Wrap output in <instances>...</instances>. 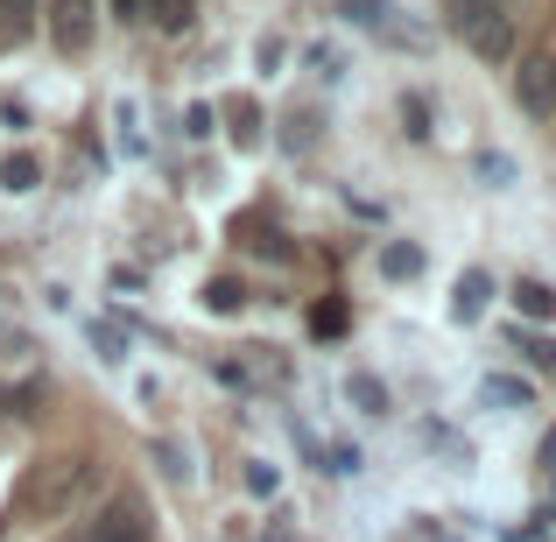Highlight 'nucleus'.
Listing matches in <instances>:
<instances>
[{
    "label": "nucleus",
    "mask_w": 556,
    "mask_h": 542,
    "mask_svg": "<svg viewBox=\"0 0 556 542\" xmlns=\"http://www.w3.org/2000/svg\"><path fill=\"white\" fill-rule=\"evenodd\" d=\"M99 479H106V458H99V451L71 444V451L36 458L22 472V487H14V501H8V529H56V521H71L99 493Z\"/></svg>",
    "instance_id": "f257e3e1"
},
{
    "label": "nucleus",
    "mask_w": 556,
    "mask_h": 542,
    "mask_svg": "<svg viewBox=\"0 0 556 542\" xmlns=\"http://www.w3.org/2000/svg\"><path fill=\"white\" fill-rule=\"evenodd\" d=\"M515 106L529 113V121L556 127V50H529L515 71Z\"/></svg>",
    "instance_id": "f03ea898"
},
{
    "label": "nucleus",
    "mask_w": 556,
    "mask_h": 542,
    "mask_svg": "<svg viewBox=\"0 0 556 542\" xmlns=\"http://www.w3.org/2000/svg\"><path fill=\"white\" fill-rule=\"evenodd\" d=\"M92 36H99L92 0H56V8H50V42L64 56H85V50H92Z\"/></svg>",
    "instance_id": "7ed1b4c3"
},
{
    "label": "nucleus",
    "mask_w": 556,
    "mask_h": 542,
    "mask_svg": "<svg viewBox=\"0 0 556 542\" xmlns=\"http://www.w3.org/2000/svg\"><path fill=\"white\" fill-rule=\"evenodd\" d=\"M486 311H493V275L486 268H465L458 289H451V317H458V325H479Z\"/></svg>",
    "instance_id": "20e7f679"
},
{
    "label": "nucleus",
    "mask_w": 556,
    "mask_h": 542,
    "mask_svg": "<svg viewBox=\"0 0 556 542\" xmlns=\"http://www.w3.org/2000/svg\"><path fill=\"white\" fill-rule=\"evenodd\" d=\"M465 50H472L479 64H507V56H515V14H493L486 28H472V36H465Z\"/></svg>",
    "instance_id": "39448f33"
},
{
    "label": "nucleus",
    "mask_w": 556,
    "mask_h": 542,
    "mask_svg": "<svg viewBox=\"0 0 556 542\" xmlns=\"http://www.w3.org/2000/svg\"><path fill=\"white\" fill-rule=\"evenodd\" d=\"M493 14H515V0H444V28L451 36H472V28H486Z\"/></svg>",
    "instance_id": "423d86ee"
},
{
    "label": "nucleus",
    "mask_w": 556,
    "mask_h": 542,
    "mask_svg": "<svg viewBox=\"0 0 556 542\" xmlns=\"http://www.w3.org/2000/svg\"><path fill=\"white\" fill-rule=\"evenodd\" d=\"M479 402H486V408H507V416H521V408L535 402V388H529L521 374H486V380H479Z\"/></svg>",
    "instance_id": "0eeeda50"
},
{
    "label": "nucleus",
    "mask_w": 556,
    "mask_h": 542,
    "mask_svg": "<svg viewBox=\"0 0 556 542\" xmlns=\"http://www.w3.org/2000/svg\"><path fill=\"white\" fill-rule=\"evenodd\" d=\"M331 14H339V22H353V28H367V36H388V22L402 8H394V0H331Z\"/></svg>",
    "instance_id": "6e6552de"
},
{
    "label": "nucleus",
    "mask_w": 556,
    "mask_h": 542,
    "mask_svg": "<svg viewBox=\"0 0 556 542\" xmlns=\"http://www.w3.org/2000/svg\"><path fill=\"white\" fill-rule=\"evenodd\" d=\"M507 297H515V311L529 317V325H556V289H549V282H535V275H521V282L507 289Z\"/></svg>",
    "instance_id": "1a4fd4ad"
},
{
    "label": "nucleus",
    "mask_w": 556,
    "mask_h": 542,
    "mask_svg": "<svg viewBox=\"0 0 556 542\" xmlns=\"http://www.w3.org/2000/svg\"><path fill=\"white\" fill-rule=\"evenodd\" d=\"M380 275H388V282H416L422 275V247L416 240H380Z\"/></svg>",
    "instance_id": "9d476101"
},
{
    "label": "nucleus",
    "mask_w": 556,
    "mask_h": 542,
    "mask_svg": "<svg viewBox=\"0 0 556 542\" xmlns=\"http://www.w3.org/2000/svg\"><path fill=\"white\" fill-rule=\"evenodd\" d=\"M345 402H353L359 416H388L394 394H388V380H380V374H345Z\"/></svg>",
    "instance_id": "9b49d317"
},
{
    "label": "nucleus",
    "mask_w": 556,
    "mask_h": 542,
    "mask_svg": "<svg viewBox=\"0 0 556 542\" xmlns=\"http://www.w3.org/2000/svg\"><path fill=\"white\" fill-rule=\"evenodd\" d=\"M141 22H155V36H184L198 22V0H141Z\"/></svg>",
    "instance_id": "f8f14e48"
},
{
    "label": "nucleus",
    "mask_w": 556,
    "mask_h": 542,
    "mask_svg": "<svg viewBox=\"0 0 556 542\" xmlns=\"http://www.w3.org/2000/svg\"><path fill=\"white\" fill-rule=\"evenodd\" d=\"M353 331V303L345 297H317L311 303V339H345Z\"/></svg>",
    "instance_id": "ddd939ff"
},
{
    "label": "nucleus",
    "mask_w": 556,
    "mask_h": 542,
    "mask_svg": "<svg viewBox=\"0 0 556 542\" xmlns=\"http://www.w3.org/2000/svg\"><path fill=\"white\" fill-rule=\"evenodd\" d=\"M198 303L212 317H232V311H247V282H240V275H212V282L198 289Z\"/></svg>",
    "instance_id": "4468645a"
},
{
    "label": "nucleus",
    "mask_w": 556,
    "mask_h": 542,
    "mask_svg": "<svg viewBox=\"0 0 556 542\" xmlns=\"http://www.w3.org/2000/svg\"><path fill=\"white\" fill-rule=\"evenodd\" d=\"M317 127H325V121H317L311 106H296V113H289V121H282V135H275V141H282V155H311Z\"/></svg>",
    "instance_id": "2eb2a0df"
},
{
    "label": "nucleus",
    "mask_w": 556,
    "mask_h": 542,
    "mask_svg": "<svg viewBox=\"0 0 556 542\" xmlns=\"http://www.w3.org/2000/svg\"><path fill=\"white\" fill-rule=\"evenodd\" d=\"M36 184H42V155L14 149L8 163H0V190H14V198H22V190H36Z\"/></svg>",
    "instance_id": "dca6fc26"
},
{
    "label": "nucleus",
    "mask_w": 556,
    "mask_h": 542,
    "mask_svg": "<svg viewBox=\"0 0 556 542\" xmlns=\"http://www.w3.org/2000/svg\"><path fill=\"white\" fill-rule=\"evenodd\" d=\"M507 339L521 345V360H529L535 374H556V331H521V325H515Z\"/></svg>",
    "instance_id": "f3484780"
},
{
    "label": "nucleus",
    "mask_w": 556,
    "mask_h": 542,
    "mask_svg": "<svg viewBox=\"0 0 556 542\" xmlns=\"http://www.w3.org/2000/svg\"><path fill=\"white\" fill-rule=\"evenodd\" d=\"M472 177L486 184V190H515V155H501V149H479V155H472Z\"/></svg>",
    "instance_id": "a211bd4d"
},
{
    "label": "nucleus",
    "mask_w": 556,
    "mask_h": 542,
    "mask_svg": "<svg viewBox=\"0 0 556 542\" xmlns=\"http://www.w3.org/2000/svg\"><path fill=\"white\" fill-rule=\"evenodd\" d=\"M430 121H437V113H430V99H422V92H402V135H408V141H416V149H422V141H430V135H437V127H430Z\"/></svg>",
    "instance_id": "6ab92c4d"
},
{
    "label": "nucleus",
    "mask_w": 556,
    "mask_h": 542,
    "mask_svg": "<svg viewBox=\"0 0 556 542\" xmlns=\"http://www.w3.org/2000/svg\"><path fill=\"white\" fill-rule=\"evenodd\" d=\"M303 64H311L325 85H339V78H345V50H339V42H311V50H303Z\"/></svg>",
    "instance_id": "aec40b11"
},
{
    "label": "nucleus",
    "mask_w": 556,
    "mask_h": 542,
    "mask_svg": "<svg viewBox=\"0 0 556 542\" xmlns=\"http://www.w3.org/2000/svg\"><path fill=\"white\" fill-rule=\"evenodd\" d=\"M85 339H92L99 366H127V339H121V325H92V331H85Z\"/></svg>",
    "instance_id": "412c9836"
},
{
    "label": "nucleus",
    "mask_w": 556,
    "mask_h": 542,
    "mask_svg": "<svg viewBox=\"0 0 556 542\" xmlns=\"http://www.w3.org/2000/svg\"><path fill=\"white\" fill-rule=\"evenodd\" d=\"M247 254H254V261H275V268H289V261H296V247H289V232H261V240H247Z\"/></svg>",
    "instance_id": "4be33fe9"
},
{
    "label": "nucleus",
    "mask_w": 556,
    "mask_h": 542,
    "mask_svg": "<svg viewBox=\"0 0 556 542\" xmlns=\"http://www.w3.org/2000/svg\"><path fill=\"white\" fill-rule=\"evenodd\" d=\"M247 493H254V501H275V493H282V472H275V465L268 458H247Z\"/></svg>",
    "instance_id": "5701e85b"
},
{
    "label": "nucleus",
    "mask_w": 556,
    "mask_h": 542,
    "mask_svg": "<svg viewBox=\"0 0 556 542\" xmlns=\"http://www.w3.org/2000/svg\"><path fill=\"white\" fill-rule=\"evenodd\" d=\"M317 472L353 479V472H359V451H353V444H325V451H317Z\"/></svg>",
    "instance_id": "b1692460"
},
{
    "label": "nucleus",
    "mask_w": 556,
    "mask_h": 542,
    "mask_svg": "<svg viewBox=\"0 0 556 542\" xmlns=\"http://www.w3.org/2000/svg\"><path fill=\"white\" fill-rule=\"evenodd\" d=\"M155 458H163V479H169V487H184V479H190V465H184L177 444H155Z\"/></svg>",
    "instance_id": "393cba45"
},
{
    "label": "nucleus",
    "mask_w": 556,
    "mask_h": 542,
    "mask_svg": "<svg viewBox=\"0 0 556 542\" xmlns=\"http://www.w3.org/2000/svg\"><path fill=\"white\" fill-rule=\"evenodd\" d=\"M184 135H198V141L212 135V106H190V113H184Z\"/></svg>",
    "instance_id": "a878e982"
},
{
    "label": "nucleus",
    "mask_w": 556,
    "mask_h": 542,
    "mask_svg": "<svg viewBox=\"0 0 556 542\" xmlns=\"http://www.w3.org/2000/svg\"><path fill=\"white\" fill-rule=\"evenodd\" d=\"M254 64H261V71H275V64H282V42H275V36H261V50H254Z\"/></svg>",
    "instance_id": "bb28decb"
},
{
    "label": "nucleus",
    "mask_w": 556,
    "mask_h": 542,
    "mask_svg": "<svg viewBox=\"0 0 556 542\" xmlns=\"http://www.w3.org/2000/svg\"><path fill=\"white\" fill-rule=\"evenodd\" d=\"M106 8H113V22H127V28L141 22V0H106Z\"/></svg>",
    "instance_id": "cd10ccee"
},
{
    "label": "nucleus",
    "mask_w": 556,
    "mask_h": 542,
    "mask_svg": "<svg viewBox=\"0 0 556 542\" xmlns=\"http://www.w3.org/2000/svg\"><path fill=\"white\" fill-rule=\"evenodd\" d=\"M535 465H543V472H556V430L543 437V444H535Z\"/></svg>",
    "instance_id": "c85d7f7f"
},
{
    "label": "nucleus",
    "mask_w": 556,
    "mask_h": 542,
    "mask_svg": "<svg viewBox=\"0 0 556 542\" xmlns=\"http://www.w3.org/2000/svg\"><path fill=\"white\" fill-rule=\"evenodd\" d=\"M261 542H303V535H289L282 521H275V529H261Z\"/></svg>",
    "instance_id": "c756f323"
},
{
    "label": "nucleus",
    "mask_w": 556,
    "mask_h": 542,
    "mask_svg": "<svg viewBox=\"0 0 556 542\" xmlns=\"http://www.w3.org/2000/svg\"><path fill=\"white\" fill-rule=\"evenodd\" d=\"M28 8H36V0H8V22L22 28V14H28Z\"/></svg>",
    "instance_id": "7c9ffc66"
},
{
    "label": "nucleus",
    "mask_w": 556,
    "mask_h": 542,
    "mask_svg": "<svg viewBox=\"0 0 556 542\" xmlns=\"http://www.w3.org/2000/svg\"><path fill=\"white\" fill-rule=\"evenodd\" d=\"M0 22H8V0H0Z\"/></svg>",
    "instance_id": "2f4dec72"
}]
</instances>
